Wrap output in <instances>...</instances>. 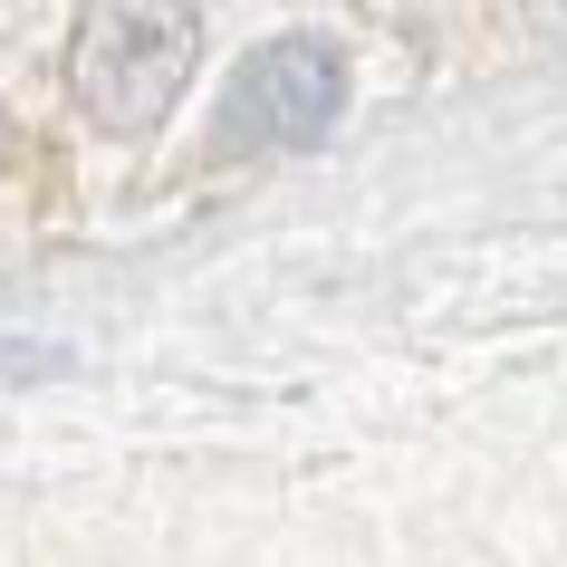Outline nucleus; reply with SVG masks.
Wrapping results in <instances>:
<instances>
[{"mask_svg":"<svg viewBox=\"0 0 567 567\" xmlns=\"http://www.w3.org/2000/svg\"><path fill=\"white\" fill-rule=\"evenodd\" d=\"M183 68H193L183 10H96L78 30V106L106 135H145V125H164Z\"/></svg>","mask_w":567,"mask_h":567,"instance_id":"nucleus-1","label":"nucleus"},{"mask_svg":"<svg viewBox=\"0 0 567 567\" xmlns=\"http://www.w3.org/2000/svg\"><path fill=\"white\" fill-rule=\"evenodd\" d=\"M337 96H347V68H337L328 39H269L260 59L231 78V106H221V135L260 154H299L337 125Z\"/></svg>","mask_w":567,"mask_h":567,"instance_id":"nucleus-2","label":"nucleus"}]
</instances>
